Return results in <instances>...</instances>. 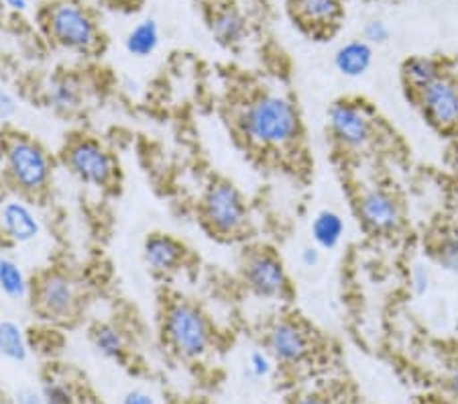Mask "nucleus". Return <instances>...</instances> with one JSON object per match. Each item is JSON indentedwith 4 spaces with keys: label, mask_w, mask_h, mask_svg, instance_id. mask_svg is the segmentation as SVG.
I'll list each match as a JSON object with an SVG mask.
<instances>
[{
    "label": "nucleus",
    "mask_w": 458,
    "mask_h": 404,
    "mask_svg": "<svg viewBox=\"0 0 458 404\" xmlns=\"http://www.w3.org/2000/svg\"><path fill=\"white\" fill-rule=\"evenodd\" d=\"M363 39L371 46H386L391 39V27L383 19H369L363 29Z\"/></svg>",
    "instance_id": "29"
},
{
    "label": "nucleus",
    "mask_w": 458,
    "mask_h": 404,
    "mask_svg": "<svg viewBox=\"0 0 458 404\" xmlns=\"http://www.w3.org/2000/svg\"><path fill=\"white\" fill-rule=\"evenodd\" d=\"M0 357L13 364H25L31 357V343H29L25 327L19 321H0Z\"/></svg>",
    "instance_id": "24"
},
{
    "label": "nucleus",
    "mask_w": 458,
    "mask_h": 404,
    "mask_svg": "<svg viewBox=\"0 0 458 404\" xmlns=\"http://www.w3.org/2000/svg\"><path fill=\"white\" fill-rule=\"evenodd\" d=\"M39 23L47 39L70 54L96 57L105 49L98 19L80 0H49L39 11Z\"/></svg>",
    "instance_id": "3"
},
{
    "label": "nucleus",
    "mask_w": 458,
    "mask_h": 404,
    "mask_svg": "<svg viewBox=\"0 0 458 404\" xmlns=\"http://www.w3.org/2000/svg\"><path fill=\"white\" fill-rule=\"evenodd\" d=\"M298 260L301 263V268L312 271V270H316L322 263V249L316 247L314 244H308V245H304V247L300 249Z\"/></svg>",
    "instance_id": "31"
},
{
    "label": "nucleus",
    "mask_w": 458,
    "mask_h": 404,
    "mask_svg": "<svg viewBox=\"0 0 458 404\" xmlns=\"http://www.w3.org/2000/svg\"><path fill=\"white\" fill-rule=\"evenodd\" d=\"M424 404H454V402H446V400H438V399H434V400H426Z\"/></svg>",
    "instance_id": "39"
},
{
    "label": "nucleus",
    "mask_w": 458,
    "mask_h": 404,
    "mask_svg": "<svg viewBox=\"0 0 458 404\" xmlns=\"http://www.w3.org/2000/svg\"><path fill=\"white\" fill-rule=\"evenodd\" d=\"M4 176L14 193L25 198H41L54 184L57 159L39 139L17 133L4 143Z\"/></svg>",
    "instance_id": "4"
},
{
    "label": "nucleus",
    "mask_w": 458,
    "mask_h": 404,
    "mask_svg": "<svg viewBox=\"0 0 458 404\" xmlns=\"http://www.w3.org/2000/svg\"><path fill=\"white\" fill-rule=\"evenodd\" d=\"M159 333L165 348L183 362H202L216 343L210 314L186 297L164 300L159 313Z\"/></svg>",
    "instance_id": "2"
},
{
    "label": "nucleus",
    "mask_w": 458,
    "mask_h": 404,
    "mask_svg": "<svg viewBox=\"0 0 458 404\" xmlns=\"http://www.w3.org/2000/svg\"><path fill=\"white\" fill-rule=\"evenodd\" d=\"M86 290L76 271L65 266H49L33 278L31 305L37 317L51 325H70L84 311Z\"/></svg>",
    "instance_id": "5"
},
{
    "label": "nucleus",
    "mask_w": 458,
    "mask_h": 404,
    "mask_svg": "<svg viewBox=\"0 0 458 404\" xmlns=\"http://www.w3.org/2000/svg\"><path fill=\"white\" fill-rule=\"evenodd\" d=\"M6 9L14 13H25L29 11V0H0Z\"/></svg>",
    "instance_id": "36"
},
{
    "label": "nucleus",
    "mask_w": 458,
    "mask_h": 404,
    "mask_svg": "<svg viewBox=\"0 0 458 404\" xmlns=\"http://www.w3.org/2000/svg\"><path fill=\"white\" fill-rule=\"evenodd\" d=\"M287 6L295 23L314 35L330 33L343 19L341 0H290Z\"/></svg>",
    "instance_id": "15"
},
{
    "label": "nucleus",
    "mask_w": 458,
    "mask_h": 404,
    "mask_svg": "<svg viewBox=\"0 0 458 404\" xmlns=\"http://www.w3.org/2000/svg\"><path fill=\"white\" fill-rule=\"evenodd\" d=\"M234 129L253 150L285 153L304 137V123L292 97L282 90H257L236 107Z\"/></svg>",
    "instance_id": "1"
},
{
    "label": "nucleus",
    "mask_w": 458,
    "mask_h": 404,
    "mask_svg": "<svg viewBox=\"0 0 458 404\" xmlns=\"http://www.w3.org/2000/svg\"><path fill=\"white\" fill-rule=\"evenodd\" d=\"M0 321H3V317H0Z\"/></svg>",
    "instance_id": "40"
},
{
    "label": "nucleus",
    "mask_w": 458,
    "mask_h": 404,
    "mask_svg": "<svg viewBox=\"0 0 458 404\" xmlns=\"http://www.w3.org/2000/svg\"><path fill=\"white\" fill-rule=\"evenodd\" d=\"M19 99L9 90V88L0 86V123H9L19 113Z\"/></svg>",
    "instance_id": "30"
},
{
    "label": "nucleus",
    "mask_w": 458,
    "mask_h": 404,
    "mask_svg": "<svg viewBox=\"0 0 458 404\" xmlns=\"http://www.w3.org/2000/svg\"><path fill=\"white\" fill-rule=\"evenodd\" d=\"M265 349L277 365L298 367L314 354V333L304 321L293 314H279L273 319L263 335Z\"/></svg>",
    "instance_id": "10"
},
{
    "label": "nucleus",
    "mask_w": 458,
    "mask_h": 404,
    "mask_svg": "<svg viewBox=\"0 0 458 404\" xmlns=\"http://www.w3.org/2000/svg\"><path fill=\"white\" fill-rule=\"evenodd\" d=\"M327 125L338 151L357 156L367 151L377 137V121L365 102L338 99L327 110Z\"/></svg>",
    "instance_id": "9"
},
{
    "label": "nucleus",
    "mask_w": 458,
    "mask_h": 404,
    "mask_svg": "<svg viewBox=\"0 0 458 404\" xmlns=\"http://www.w3.org/2000/svg\"><path fill=\"white\" fill-rule=\"evenodd\" d=\"M208 29L216 43L223 47H239L249 37V19L233 3L214 4L208 11Z\"/></svg>",
    "instance_id": "16"
},
{
    "label": "nucleus",
    "mask_w": 458,
    "mask_h": 404,
    "mask_svg": "<svg viewBox=\"0 0 458 404\" xmlns=\"http://www.w3.org/2000/svg\"><path fill=\"white\" fill-rule=\"evenodd\" d=\"M143 262L155 278L167 280L188 266L190 249L169 233H149L143 241Z\"/></svg>",
    "instance_id": "14"
},
{
    "label": "nucleus",
    "mask_w": 458,
    "mask_h": 404,
    "mask_svg": "<svg viewBox=\"0 0 458 404\" xmlns=\"http://www.w3.org/2000/svg\"><path fill=\"white\" fill-rule=\"evenodd\" d=\"M277 362L265 348H257L247 357V372L253 380H265L276 372Z\"/></svg>",
    "instance_id": "27"
},
{
    "label": "nucleus",
    "mask_w": 458,
    "mask_h": 404,
    "mask_svg": "<svg viewBox=\"0 0 458 404\" xmlns=\"http://www.w3.org/2000/svg\"><path fill=\"white\" fill-rule=\"evenodd\" d=\"M90 343L100 357L114 364H127L129 337L121 325L113 321H98L90 327Z\"/></svg>",
    "instance_id": "19"
},
{
    "label": "nucleus",
    "mask_w": 458,
    "mask_h": 404,
    "mask_svg": "<svg viewBox=\"0 0 458 404\" xmlns=\"http://www.w3.org/2000/svg\"><path fill=\"white\" fill-rule=\"evenodd\" d=\"M102 4L110 6V9H118V11H129L135 9V6L141 3V0H100Z\"/></svg>",
    "instance_id": "35"
},
{
    "label": "nucleus",
    "mask_w": 458,
    "mask_h": 404,
    "mask_svg": "<svg viewBox=\"0 0 458 404\" xmlns=\"http://www.w3.org/2000/svg\"><path fill=\"white\" fill-rule=\"evenodd\" d=\"M432 260L446 274L458 276V229L446 227L434 237Z\"/></svg>",
    "instance_id": "25"
},
{
    "label": "nucleus",
    "mask_w": 458,
    "mask_h": 404,
    "mask_svg": "<svg viewBox=\"0 0 458 404\" xmlns=\"http://www.w3.org/2000/svg\"><path fill=\"white\" fill-rule=\"evenodd\" d=\"M0 233L13 245H31L43 237L46 225L31 198L17 194L0 204Z\"/></svg>",
    "instance_id": "12"
},
{
    "label": "nucleus",
    "mask_w": 458,
    "mask_h": 404,
    "mask_svg": "<svg viewBox=\"0 0 458 404\" xmlns=\"http://www.w3.org/2000/svg\"><path fill=\"white\" fill-rule=\"evenodd\" d=\"M198 217L212 237L223 241L245 237L250 229L247 198L236 184L226 178H212L206 184L198 201Z\"/></svg>",
    "instance_id": "7"
},
{
    "label": "nucleus",
    "mask_w": 458,
    "mask_h": 404,
    "mask_svg": "<svg viewBox=\"0 0 458 404\" xmlns=\"http://www.w3.org/2000/svg\"><path fill=\"white\" fill-rule=\"evenodd\" d=\"M6 198H9V194H6V190L3 188V184H0V204H3Z\"/></svg>",
    "instance_id": "38"
},
{
    "label": "nucleus",
    "mask_w": 458,
    "mask_h": 404,
    "mask_svg": "<svg viewBox=\"0 0 458 404\" xmlns=\"http://www.w3.org/2000/svg\"><path fill=\"white\" fill-rule=\"evenodd\" d=\"M241 282L253 297L267 303H290L293 286L290 271L276 249L269 245H250L239 263Z\"/></svg>",
    "instance_id": "8"
},
{
    "label": "nucleus",
    "mask_w": 458,
    "mask_h": 404,
    "mask_svg": "<svg viewBox=\"0 0 458 404\" xmlns=\"http://www.w3.org/2000/svg\"><path fill=\"white\" fill-rule=\"evenodd\" d=\"M440 73L442 64L432 56H411L402 64L403 86L413 99H416L426 86H430Z\"/></svg>",
    "instance_id": "22"
},
{
    "label": "nucleus",
    "mask_w": 458,
    "mask_h": 404,
    "mask_svg": "<svg viewBox=\"0 0 458 404\" xmlns=\"http://www.w3.org/2000/svg\"><path fill=\"white\" fill-rule=\"evenodd\" d=\"M354 212L363 225V229L375 237H389L402 231L403 227V204L386 186H365L354 198Z\"/></svg>",
    "instance_id": "11"
},
{
    "label": "nucleus",
    "mask_w": 458,
    "mask_h": 404,
    "mask_svg": "<svg viewBox=\"0 0 458 404\" xmlns=\"http://www.w3.org/2000/svg\"><path fill=\"white\" fill-rule=\"evenodd\" d=\"M43 100L57 115H73L84 107L86 88L76 73L59 72L47 80Z\"/></svg>",
    "instance_id": "17"
},
{
    "label": "nucleus",
    "mask_w": 458,
    "mask_h": 404,
    "mask_svg": "<svg viewBox=\"0 0 458 404\" xmlns=\"http://www.w3.org/2000/svg\"><path fill=\"white\" fill-rule=\"evenodd\" d=\"M17 404H46L41 392L35 391H23L17 394Z\"/></svg>",
    "instance_id": "34"
},
{
    "label": "nucleus",
    "mask_w": 458,
    "mask_h": 404,
    "mask_svg": "<svg viewBox=\"0 0 458 404\" xmlns=\"http://www.w3.org/2000/svg\"><path fill=\"white\" fill-rule=\"evenodd\" d=\"M448 386H450V396H453V402L458 404V365H454L453 374H450Z\"/></svg>",
    "instance_id": "37"
},
{
    "label": "nucleus",
    "mask_w": 458,
    "mask_h": 404,
    "mask_svg": "<svg viewBox=\"0 0 458 404\" xmlns=\"http://www.w3.org/2000/svg\"><path fill=\"white\" fill-rule=\"evenodd\" d=\"M346 235V220L335 209H320L310 223V239L322 252H335Z\"/></svg>",
    "instance_id": "20"
},
{
    "label": "nucleus",
    "mask_w": 458,
    "mask_h": 404,
    "mask_svg": "<svg viewBox=\"0 0 458 404\" xmlns=\"http://www.w3.org/2000/svg\"><path fill=\"white\" fill-rule=\"evenodd\" d=\"M426 121L438 131L458 127V84L446 72H442L430 86L416 97Z\"/></svg>",
    "instance_id": "13"
},
{
    "label": "nucleus",
    "mask_w": 458,
    "mask_h": 404,
    "mask_svg": "<svg viewBox=\"0 0 458 404\" xmlns=\"http://www.w3.org/2000/svg\"><path fill=\"white\" fill-rule=\"evenodd\" d=\"M161 46V27L155 19H141L124 37V49L131 57L147 60Z\"/></svg>",
    "instance_id": "23"
},
{
    "label": "nucleus",
    "mask_w": 458,
    "mask_h": 404,
    "mask_svg": "<svg viewBox=\"0 0 458 404\" xmlns=\"http://www.w3.org/2000/svg\"><path fill=\"white\" fill-rule=\"evenodd\" d=\"M33 278L9 254H0V297L13 300V303H25L31 298Z\"/></svg>",
    "instance_id": "21"
},
{
    "label": "nucleus",
    "mask_w": 458,
    "mask_h": 404,
    "mask_svg": "<svg viewBox=\"0 0 458 404\" xmlns=\"http://www.w3.org/2000/svg\"><path fill=\"white\" fill-rule=\"evenodd\" d=\"M292 404H335V402L320 392H301L295 396Z\"/></svg>",
    "instance_id": "33"
},
{
    "label": "nucleus",
    "mask_w": 458,
    "mask_h": 404,
    "mask_svg": "<svg viewBox=\"0 0 458 404\" xmlns=\"http://www.w3.org/2000/svg\"><path fill=\"white\" fill-rule=\"evenodd\" d=\"M375 62V47L365 39H349L336 47L332 56L335 70L349 80L363 78Z\"/></svg>",
    "instance_id": "18"
},
{
    "label": "nucleus",
    "mask_w": 458,
    "mask_h": 404,
    "mask_svg": "<svg viewBox=\"0 0 458 404\" xmlns=\"http://www.w3.org/2000/svg\"><path fill=\"white\" fill-rule=\"evenodd\" d=\"M39 392L46 404H78V394L72 382L54 374L43 380Z\"/></svg>",
    "instance_id": "26"
},
{
    "label": "nucleus",
    "mask_w": 458,
    "mask_h": 404,
    "mask_svg": "<svg viewBox=\"0 0 458 404\" xmlns=\"http://www.w3.org/2000/svg\"><path fill=\"white\" fill-rule=\"evenodd\" d=\"M432 284H434V278H432L430 266L424 262L413 263V268L410 270V288L413 297L424 298L426 294L432 290Z\"/></svg>",
    "instance_id": "28"
},
{
    "label": "nucleus",
    "mask_w": 458,
    "mask_h": 404,
    "mask_svg": "<svg viewBox=\"0 0 458 404\" xmlns=\"http://www.w3.org/2000/svg\"><path fill=\"white\" fill-rule=\"evenodd\" d=\"M121 404H155V399L143 388H132V391L123 394Z\"/></svg>",
    "instance_id": "32"
},
{
    "label": "nucleus",
    "mask_w": 458,
    "mask_h": 404,
    "mask_svg": "<svg viewBox=\"0 0 458 404\" xmlns=\"http://www.w3.org/2000/svg\"><path fill=\"white\" fill-rule=\"evenodd\" d=\"M73 180L86 188L110 193L121 178V166L114 151L90 133H73L62 147L57 158Z\"/></svg>",
    "instance_id": "6"
}]
</instances>
